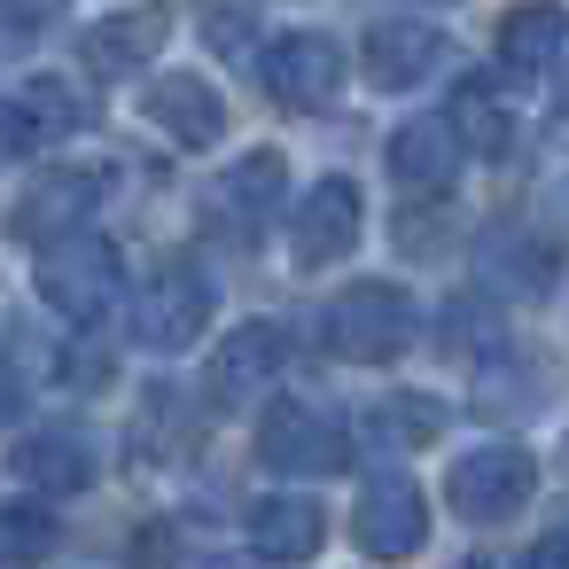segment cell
Segmentation results:
<instances>
[{
  "instance_id": "8992f818",
  "label": "cell",
  "mask_w": 569,
  "mask_h": 569,
  "mask_svg": "<svg viewBox=\"0 0 569 569\" xmlns=\"http://www.w3.org/2000/svg\"><path fill=\"white\" fill-rule=\"evenodd\" d=\"M250 71L273 87V102H289V110H320V102H336V87H343V48L320 40V32H281Z\"/></svg>"
},
{
  "instance_id": "7c38bea8",
  "label": "cell",
  "mask_w": 569,
  "mask_h": 569,
  "mask_svg": "<svg viewBox=\"0 0 569 569\" xmlns=\"http://www.w3.org/2000/svg\"><path fill=\"white\" fill-rule=\"evenodd\" d=\"M149 118H157L180 149H211V141L227 133V102H219V87H203L196 71L157 79V87H149Z\"/></svg>"
},
{
  "instance_id": "83f0119b",
  "label": "cell",
  "mask_w": 569,
  "mask_h": 569,
  "mask_svg": "<svg viewBox=\"0 0 569 569\" xmlns=\"http://www.w3.org/2000/svg\"><path fill=\"white\" fill-rule=\"evenodd\" d=\"M196 569H266V561H258V553H250V561H234V553H211V561H196Z\"/></svg>"
},
{
  "instance_id": "4316f807",
  "label": "cell",
  "mask_w": 569,
  "mask_h": 569,
  "mask_svg": "<svg viewBox=\"0 0 569 569\" xmlns=\"http://www.w3.org/2000/svg\"><path fill=\"white\" fill-rule=\"evenodd\" d=\"M0 9H9V17H24V24H40V17L56 9V0H0Z\"/></svg>"
},
{
  "instance_id": "d4e9b609",
  "label": "cell",
  "mask_w": 569,
  "mask_h": 569,
  "mask_svg": "<svg viewBox=\"0 0 569 569\" xmlns=\"http://www.w3.org/2000/svg\"><path fill=\"white\" fill-rule=\"evenodd\" d=\"M515 569H569V530H553V538H538Z\"/></svg>"
},
{
  "instance_id": "52a82bcc",
  "label": "cell",
  "mask_w": 569,
  "mask_h": 569,
  "mask_svg": "<svg viewBox=\"0 0 569 569\" xmlns=\"http://www.w3.org/2000/svg\"><path fill=\"white\" fill-rule=\"evenodd\" d=\"M359 546L375 553V561H413L421 553V538H429V507H421V491H413V476L406 468H390V476H375L367 491H359Z\"/></svg>"
},
{
  "instance_id": "8fae6325",
  "label": "cell",
  "mask_w": 569,
  "mask_h": 569,
  "mask_svg": "<svg viewBox=\"0 0 569 569\" xmlns=\"http://www.w3.org/2000/svg\"><path fill=\"white\" fill-rule=\"evenodd\" d=\"M164 9H126V17H102V24H87V40H79V56H87V71L94 79H133L157 48H164Z\"/></svg>"
},
{
  "instance_id": "5b68a950",
  "label": "cell",
  "mask_w": 569,
  "mask_h": 569,
  "mask_svg": "<svg viewBox=\"0 0 569 569\" xmlns=\"http://www.w3.org/2000/svg\"><path fill=\"white\" fill-rule=\"evenodd\" d=\"M211 328V281L196 273V266H157L149 281H141V297H133V336L149 343V351H180V343H196Z\"/></svg>"
},
{
  "instance_id": "ba28073f",
  "label": "cell",
  "mask_w": 569,
  "mask_h": 569,
  "mask_svg": "<svg viewBox=\"0 0 569 569\" xmlns=\"http://www.w3.org/2000/svg\"><path fill=\"white\" fill-rule=\"evenodd\" d=\"M351 242H359V188H351V180H320V188L289 211V258H297L305 273H320V266L351 258Z\"/></svg>"
},
{
  "instance_id": "e0dca14e",
  "label": "cell",
  "mask_w": 569,
  "mask_h": 569,
  "mask_svg": "<svg viewBox=\"0 0 569 569\" xmlns=\"http://www.w3.org/2000/svg\"><path fill=\"white\" fill-rule=\"evenodd\" d=\"M320 507L312 499H258L250 507V538H258V553L266 561H312L320 553Z\"/></svg>"
},
{
  "instance_id": "9c48e42d",
  "label": "cell",
  "mask_w": 569,
  "mask_h": 569,
  "mask_svg": "<svg viewBox=\"0 0 569 569\" xmlns=\"http://www.w3.org/2000/svg\"><path fill=\"white\" fill-rule=\"evenodd\" d=\"M273 375H281V328H273V320H250V328H234V336L211 351L203 390H211V406H258V398L273 390Z\"/></svg>"
},
{
  "instance_id": "6da1fadb",
  "label": "cell",
  "mask_w": 569,
  "mask_h": 569,
  "mask_svg": "<svg viewBox=\"0 0 569 569\" xmlns=\"http://www.w3.org/2000/svg\"><path fill=\"white\" fill-rule=\"evenodd\" d=\"M320 336H328L336 359L382 367V359H398V351L413 343V297H406L398 281H351L343 297H328Z\"/></svg>"
},
{
  "instance_id": "44dd1931",
  "label": "cell",
  "mask_w": 569,
  "mask_h": 569,
  "mask_svg": "<svg viewBox=\"0 0 569 569\" xmlns=\"http://www.w3.org/2000/svg\"><path fill=\"white\" fill-rule=\"evenodd\" d=\"M452 133H460V149H476V157H507V118H499V102H491V87H460L452 94Z\"/></svg>"
},
{
  "instance_id": "7a4b0ae2",
  "label": "cell",
  "mask_w": 569,
  "mask_h": 569,
  "mask_svg": "<svg viewBox=\"0 0 569 569\" xmlns=\"http://www.w3.org/2000/svg\"><path fill=\"white\" fill-rule=\"evenodd\" d=\"M118 289H126V273H118V250H110L102 234L71 227V234L40 242V297H48L63 320H102V312L118 305Z\"/></svg>"
},
{
  "instance_id": "cb8c5ba5",
  "label": "cell",
  "mask_w": 569,
  "mask_h": 569,
  "mask_svg": "<svg viewBox=\"0 0 569 569\" xmlns=\"http://www.w3.org/2000/svg\"><path fill=\"white\" fill-rule=\"evenodd\" d=\"M133 569H172V530H164V522H149V530H141V546H133Z\"/></svg>"
},
{
  "instance_id": "7402d4cb",
  "label": "cell",
  "mask_w": 569,
  "mask_h": 569,
  "mask_svg": "<svg viewBox=\"0 0 569 569\" xmlns=\"http://www.w3.org/2000/svg\"><path fill=\"white\" fill-rule=\"evenodd\" d=\"M24 110H32L40 133H71V126H87V102L63 94V79H32V87H24Z\"/></svg>"
},
{
  "instance_id": "603a6c76",
  "label": "cell",
  "mask_w": 569,
  "mask_h": 569,
  "mask_svg": "<svg viewBox=\"0 0 569 569\" xmlns=\"http://www.w3.org/2000/svg\"><path fill=\"white\" fill-rule=\"evenodd\" d=\"M32 141H40L32 110H24V102H0V164H9V157H24Z\"/></svg>"
},
{
  "instance_id": "2e32d148",
  "label": "cell",
  "mask_w": 569,
  "mask_h": 569,
  "mask_svg": "<svg viewBox=\"0 0 569 569\" xmlns=\"http://www.w3.org/2000/svg\"><path fill=\"white\" fill-rule=\"evenodd\" d=\"M561 40H569V17L553 9V0H522V9L499 17V63H507L515 79H538V71L561 56Z\"/></svg>"
},
{
  "instance_id": "484cf974",
  "label": "cell",
  "mask_w": 569,
  "mask_h": 569,
  "mask_svg": "<svg viewBox=\"0 0 569 569\" xmlns=\"http://www.w3.org/2000/svg\"><path fill=\"white\" fill-rule=\"evenodd\" d=\"M24 413V382H17V367H0V429H9Z\"/></svg>"
},
{
  "instance_id": "5bb4252c",
  "label": "cell",
  "mask_w": 569,
  "mask_h": 569,
  "mask_svg": "<svg viewBox=\"0 0 569 569\" xmlns=\"http://www.w3.org/2000/svg\"><path fill=\"white\" fill-rule=\"evenodd\" d=\"M94 196H102L94 172H48V180L24 188V203H17V234H24V242H56V234H71V227L94 211Z\"/></svg>"
},
{
  "instance_id": "9a60e30c",
  "label": "cell",
  "mask_w": 569,
  "mask_h": 569,
  "mask_svg": "<svg viewBox=\"0 0 569 569\" xmlns=\"http://www.w3.org/2000/svg\"><path fill=\"white\" fill-rule=\"evenodd\" d=\"M390 172H398V188H452V172H460V133H452V118H413V126H398V133H390Z\"/></svg>"
},
{
  "instance_id": "3957f363",
  "label": "cell",
  "mask_w": 569,
  "mask_h": 569,
  "mask_svg": "<svg viewBox=\"0 0 569 569\" xmlns=\"http://www.w3.org/2000/svg\"><path fill=\"white\" fill-rule=\"evenodd\" d=\"M258 460L281 468V476H336V468L351 460V437H343V421H336L328 406H312V398H273V406L258 413Z\"/></svg>"
},
{
  "instance_id": "ac0fdd59",
  "label": "cell",
  "mask_w": 569,
  "mask_h": 569,
  "mask_svg": "<svg viewBox=\"0 0 569 569\" xmlns=\"http://www.w3.org/2000/svg\"><path fill=\"white\" fill-rule=\"evenodd\" d=\"M17 468H24L40 491H79V483L94 476V445L71 437V429H48V437H32V445L17 452Z\"/></svg>"
},
{
  "instance_id": "30bf717a",
  "label": "cell",
  "mask_w": 569,
  "mask_h": 569,
  "mask_svg": "<svg viewBox=\"0 0 569 569\" xmlns=\"http://www.w3.org/2000/svg\"><path fill=\"white\" fill-rule=\"evenodd\" d=\"M437 63H445V32H437V24H406V17H382V24L367 32V79H375V87H390V94L421 87V79H429Z\"/></svg>"
},
{
  "instance_id": "d6986e66",
  "label": "cell",
  "mask_w": 569,
  "mask_h": 569,
  "mask_svg": "<svg viewBox=\"0 0 569 569\" xmlns=\"http://www.w3.org/2000/svg\"><path fill=\"white\" fill-rule=\"evenodd\" d=\"M56 538H63L56 507H40V499H9V507H0V569H32V561H48Z\"/></svg>"
},
{
  "instance_id": "277c9868",
  "label": "cell",
  "mask_w": 569,
  "mask_h": 569,
  "mask_svg": "<svg viewBox=\"0 0 569 569\" xmlns=\"http://www.w3.org/2000/svg\"><path fill=\"white\" fill-rule=\"evenodd\" d=\"M530 491H538V460L522 445H476L445 476V507L460 522H507L515 507H530Z\"/></svg>"
},
{
  "instance_id": "4fadbf2b",
  "label": "cell",
  "mask_w": 569,
  "mask_h": 569,
  "mask_svg": "<svg viewBox=\"0 0 569 569\" xmlns=\"http://www.w3.org/2000/svg\"><path fill=\"white\" fill-rule=\"evenodd\" d=\"M273 203H281V157H273V149L242 157V164L211 188V219H219L234 242H250V234L273 219Z\"/></svg>"
},
{
  "instance_id": "ffe728a7",
  "label": "cell",
  "mask_w": 569,
  "mask_h": 569,
  "mask_svg": "<svg viewBox=\"0 0 569 569\" xmlns=\"http://www.w3.org/2000/svg\"><path fill=\"white\" fill-rule=\"evenodd\" d=\"M483 273H491V289L538 297L546 273H553V250H538L530 234H491V242H483Z\"/></svg>"
},
{
  "instance_id": "f1b7e54d",
  "label": "cell",
  "mask_w": 569,
  "mask_h": 569,
  "mask_svg": "<svg viewBox=\"0 0 569 569\" xmlns=\"http://www.w3.org/2000/svg\"><path fill=\"white\" fill-rule=\"evenodd\" d=\"M452 569H483V561H452Z\"/></svg>"
}]
</instances>
